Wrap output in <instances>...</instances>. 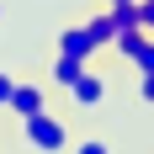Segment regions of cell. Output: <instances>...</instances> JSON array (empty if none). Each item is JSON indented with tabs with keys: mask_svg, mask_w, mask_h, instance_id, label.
I'll list each match as a JSON object with an SVG mask.
<instances>
[{
	"mask_svg": "<svg viewBox=\"0 0 154 154\" xmlns=\"http://www.w3.org/2000/svg\"><path fill=\"white\" fill-rule=\"evenodd\" d=\"M59 53H69V59H80V64H91V53H101V48L91 43V32H85V21H80V27H64V32H59Z\"/></svg>",
	"mask_w": 154,
	"mask_h": 154,
	"instance_id": "5b68a950",
	"label": "cell"
},
{
	"mask_svg": "<svg viewBox=\"0 0 154 154\" xmlns=\"http://www.w3.org/2000/svg\"><path fill=\"white\" fill-rule=\"evenodd\" d=\"M0 16H5V5H0Z\"/></svg>",
	"mask_w": 154,
	"mask_h": 154,
	"instance_id": "4fadbf2b",
	"label": "cell"
},
{
	"mask_svg": "<svg viewBox=\"0 0 154 154\" xmlns=\"http://www.w3.org/2000/svg\"><path fill=\"white\" fill-rule=\"evenodd\" d=\"M117 59H128L138 75H154V37L143 27L138 32H122V37H117Z\"/></svg>",
	"mask_w": 154,
	"mask_h": 154,
	"instance_id": "7a4b0ae2",
	"label": "cell"
},
{
	"mask_svg": "<svg viewBox=\"0 0 154 154\" xmlns=\"http://www.w3.org/2000/svg\"><path fill=\"white\" fill-rule=\"evenodd\" d=\"M64 96H69V101H75L80 112H96L101 101H106V80L96 75V69H85V75H80V80H75V85H69Z\"/></svg>",
	"mask_w": 154,
	"mask_h": 154,
	"instance_id": "277c9868",
	"label": "cell"
},
{
	"mask_svg": "<svg viewBox=\"0 0 154 154\" xmlns=\"http://www.w3.org/2000/svg\"><path fill=\"white\" fill-rule=\"evenodd\" d=\"M138 96H143V101L154 106V75H138Z\"/></svg>",
	"mask_w": 154,
	"mask_h": 154,
	"instance_id": "9c48e42d",
	"label": "cell"
},
{
	"mask_svg": "<svg viewBox=\"0 0 154 154\" xmlns=\"http://www.w3.org/2000/svg\"><path fill=\"white\" fill-rule=\"evenodd\" d=\"M11 91H16V80L5 75V69H0V106H5V101H11Z\"/></svg>",
	"mask_w": 154,
	"mask_h": 154,
	"instance_id": "30bf717a",
	"label": "cell"
},
{
	"mask_svg": "<svg viewBox=\"0 0 154 154\" xmlns=\"http://www.w3.org/2000/svg\"><path fill=\"white\" fill-rule=\"evenodd\" d=\"M143 32L154 37V0H143Z\"/></svg>",
	"mask_w": 154,
	"mask_h": 154,
	"instance_id": "8fae6325",
	"label": "cell"
},
{
	"mask_svg": "<svg viewBox=\"0 0 154 154\" xmlns=\"http://www.w3.org/2000/svg\"><path fill=\"white\" fill-rule=\"evenodd\" d=\"M101 5H128V0H101Z\"/></svg>",
	"mask_w": 154,
	"mask_h": 154,
	"instance_id": "7c38bea8",
	"label": "cell"
},
{
	"mask_svg": "<svg viewBox=\"0 0 154 154\" xmlns=\"http://www.w3.org/2000/svg\"><path fill=\"white\" fill-rule=\"evenodd\" d=\"M5 112H11L16 122H21V117H37V112H48V91L37 85V80H16V91H11V101H5Z\"/></svg>",
	"mask_w": 154,
	"mask_h": 154,
	"instance_id": "3957f363",
	"label": "cell"
},
{
	"mask_svg": "<svg viewBox=\"0 0 154 154\" xmlns=\"http://www.w3.org/2000/svg\"><path fill=\"white\" fill-rule=\"evenodd\" d=\"M21 143H27L32 154H64L69 143H75V133H69L64 117L37 112V117H21Z\"/></svg>",
	"mask_w": 154,
	"mask_h": 154,
	"instance_id": "6da1fadb",
	"label": "cell"
},
{
	"mask_svg": "<svg viewBox=\"0 0 154 154\" xmlns=\"http://www.w3.org/2000/svg\"><path fill=\"white\" fill-rule=\"evenodd\" d=\"M69 154H112V143H106V138H75Z\"/></svg>",
	"mask_w": 154,
	"mask_h": 154,
	"instance_id": "ba28073f",
	"label": "cell"
},
{
	"mask_svg": "<svg viewBox=\"0 0 154 154\" xmlns=\"http://www.w3.org/2000/svg\"><path fill=\"white\" fill-rule=\"evenodd\" d=\"M85 32H91L96 48H117V37H122V27H117V16H112V11H96L91 21H85Z\"/></svg>",
	"mask_w": 154,
	"mask_h": 154,
	"instance_id": "8992f818",
	"label": "cell"
},
{
	"mask_svg": "<svg viewBox=\"0 0 154 154\" xmlns=\"http://www.w3.org/2000/svg\"><path fill=\"white\" fill-rule=\"evenodd\" d=\"M80 75H85V64H80V59H69V53H53V64H48V80H53L59 91H69Z\"/></svg>",
	"mask_w": 154,
	"mask_h": 154,
	"instance_id": "52a82bcc",
	"label": "cell"
}]
</instances>
